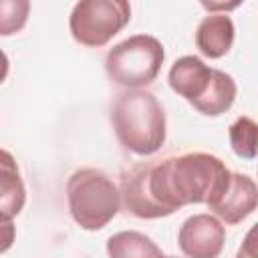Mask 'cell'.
Instances as JSON below:
<instances>
[{"label": "cell", "instance_id": "1", "mask_svg": "<svg viewBox=\"0 0 258 258\" xmlns=\"http://www.w3.org/2000/svg\"><path fill=\"white\" fill-rule=\"evenodd\" d=\"M230 169L212 153L189 151L153 159L149 171V191L153 200L171 216L189 204H210L228 183Z\"/></svg>", "mask_w": 258, "mask_h": 258}, {"label": "cell", "instance_id": "2", "mask_svg": "<svg viewBox=\"0 0 258 258\" xmlns=\"http://www.w3.org/2000/svg\"><path fill=\"white\" fill-rule=\"evenodd\" d=\"M117 141L135 155H153L165 143V111L145 89H127L111 105Z\"/></svg>", "mask_w": 258, "mask_h": 258}, {"label": "cell", "instance_id": "3", "mask_svg": "<svg viewBox=\"0 0 258 258\" xmlns=\"http://www.w3.org/2000/svg\"><path fill=\"white\" fill-rule=\"evenodd\" d=\"M67 202L73 220L87 232L105 228L121 208L119 187L97 167H83L71 173L67 181Z\"/></svg>", "mask_w": 258, "mask_h": 258}, {"label": "cell", "instance_id": "4", "mask_svg": "<svg viewBox=\"0 0 258 258\" xmlns=\"http://www.w3.org/2000/svg\"><path fill=\"white\" fill-rule=\"evenodd\" d=\"M163 58V44L155 36L133 34L107 52L105 71L115 85L125 89H141L157 79Z\"/></svg>", "mask_w": 258, "mask_h": 258}, {"label": "cell", "instance_id": "5", "mask_svg": "<svg viewBox=\"0 0 258 258\" xmlns=\"http://www.w3.org/2000/svg\"><path fill=\"white\" fill-rule=\"evenodd\" d=\"M131 20V4L125 0H81L69 16L73 38L91 48L105 46Z\"/></svg>", "mask_w": 258, "mask_h": 258}, {"label": "cell", "instance_id": "6", "mask_svg": "<svg viewBox=\"0 0 258 258\" xmlns=\"http://www.w3.org/2000/svg\"><path fill=\"white\" fill-rule=\"evenodd\" d=\"M224 242L226 230L222 222L210 214L189 216L177 232V246L187 258H218Z\"/></svg>", "mask_w": 258, "mask_h": 258}, {"label": "cell", "instance_id": "7", "mask_svg": "<svg viewBox=\"0 0 258 258\" xmlns=\"http://www.w3.org/2000/svg\"><path fill=\"white\" fill-rule=\"evenodd\" d=\"M256 204H258L256 181L246 173L232 171L224 189L206 206L216 214L218 220L234 226L246 220L256 210Z\"/></svg>", "mask_w": 258, "mask_h": 258}, {"label": "cell", "instance_id": "8", "mask_svg": "<svg viewBox=\"0 0 258 258\" xmlns=\"http://www.w3.org/2000/svg\"><path fill=\"white\" fill-rule=\"evenodd\" d=\"M153 161H139L127 167L121 173V185H119V198L123 208L141 220H155L169 216L151 196L149 191V171Z\"/></svg>", "mask_w": 258, "mask_h": 258}, {"label": "cell", "instance_id": "9", "mask_svg": "<svg viewBox=\"0 0 258 258\" xmlns=\"http://www.w3.org/2000/svg\"><path fill=\"white\" fill-rule=\"evenodd\" d=\"M210 79H212V69L194 54L179 56L171 64L169 75H167L171 91L183 97L187 103H194L206 93Z\"/></svg>", "mask_w": 258, "mask_h": 258}, {"label": "cell", "instance_id": "10", "mask_svg": "<svg viewBox=\"0 0 258 258\" xmlns=\"http://www.w3.org/2000/svg\"><path fill=\"white\" fill-rule=\"evenodd\" d=\"M234 44V22L226 12H210L196 28V46L208 58H222Z\"/></svg>", "mask_w": 258, "mask_h": 258}, {"label": "cell", "instance_id": "11", "mask_svg": "<svg viewBox=\"0 0 258 258\" xmlns=\"http://www.w3.org/2000/svg\"><path fill=\"white\" fill-rule=\"evenodd\" d=\"M26 204V187L14 155L0 149V216L16 218Z\"/></svg>", "mask_w": 258, "mask_h": 258}, {"label": "cell", "instance_id": "12", "mask_svg": "<svg viewBox=\"0 0 258 258\" xmlns=\"http://www.w3.org/2000/svg\"><path fill=\"white\" fill-rule=\"evenodd\" d=\"M236 81L220 71V69H212V79H210V85L206 89V93L196 99L194 103H189L196 111H200L202 115H208V117H218L222 113H226L232 105H234V99H236Z\"/></svg>", "mask_w": 258, "mask_h": 258}, {"label": "cell", "instance_id": "13", "mask_svg": "<svg viewBox=\"0 0 258 258\" xmlns=\"http://www.w3.org/2000/svg\"><path fill=\"white\" fill-rule=\"evenodd\" d=\"M109 258H167L161 248L145 234L123 230L107 240Z\"/></svg>", "mask_w": 258, "mask_h": 258}, {"label": "cell", "instance_id": "14", "mask_svg": "<svg viewBox=\"0 0 258 258\" xmlns=\"http://www.w3.org/2000/svg\"><path fill=\"white\" fill-rule=\"evenodd\" d=\"M256 121L242 115L230 125V145L238 157L254 159L256 157Z\"/></svg>", "mask_w": 258, "mask_h": 258}, {"label": "cell", "instance_id": "15", "mask_svg": "<svg viewBox=\"0 0 258 258\" xmlns=\"http://www.w3.org/2000/svg\"><path fill=\"white\" fill-rule=\"evenodd\" d=\"M30 14L28 0H0V36H10L26 26Z\"/></svg>", "mask_w": 258, "mask_h": 258}, {"label": "cell", "instance_id": "16", "mask_svg": "<svg viewBox=\"0 0 258 258\" xmlns=\"http://www.w3.org/2000/svg\"><path fill=\"white\" fill-rule=\"evenodd\" d=\"M14 238H16V226H14V222L0 216V254H4L6 250L12 248Z\"/></svg>", "mask_w": 258, "mask_h": 258}, {"label": "cell", "instance_id": "17", "mask_svg": "<svg viewBox=\"0 0 258 258\" xmlns=\"http://www.w3.org/2000/svg\"><path fill=\"white\" fill-rule=\"evenodd\" d=\"M8 69H10L8 56H6V52L0 48V85L6 81V77H8Z\"/></svg>", "mask_w": 258, "mask_h": 258}, {"label": "cell", "instance_id": "18", "mask_svg": "<svg viewBox=\"0 0 258 258\" xmlns=\"http://www.w3.org/2000/svg\"><path fill=\"white\" fill-rule=\"evenodd\" d=\"M167 258H179V256H167Z\"/></svg>", "mask_w": 258, "mask_h": 258}]
</instances>
